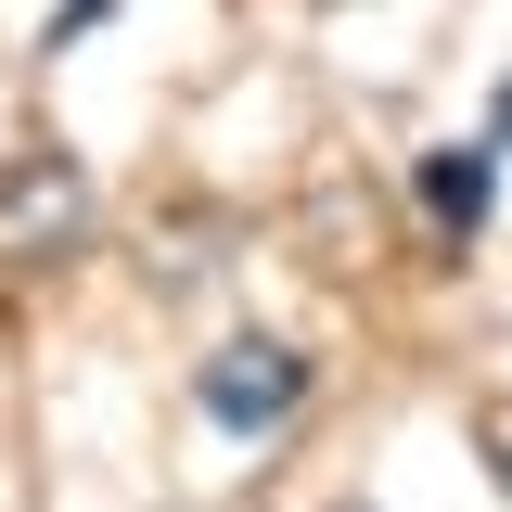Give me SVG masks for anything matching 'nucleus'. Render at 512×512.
<instances>
[{
  "instance_id": "4",
  "label": "nucleus",
  "mask_w": 512,
  "mask_h": 512,
  "mask_svg": "<svg viewBox=\"0 0 512 512\" xmlns=\"http://www.w3.org/2000/svg\"><path fill=\"white\" fill-rule=\"evenodd\" d=\"M474 448H487V474L512 487V397H487V410H474Z\"/></svg>"
},
{
  "instance_id": "3",
  "label": "nucleus",
  "mask_w": 512,
  "mask_h": 512,
  "mask_svg": "<svg viewBox=\"0 0 512 512\" xmlns=\"http://www.w3.org/2000/svg\"><path fill=\"white\" fill-rule=\"evenodd\" d=\"M410 180H423V218H436L448 244H474V231H487V205H500V141H436Z\"/></svg>"
},
{
  "instance_id": "6",
  "label": "nucleus",
  "mask_w": 512,
  "mask_h": 512,
  "mask_svg": "<svg viewBox=\"0 0 512 512\" xmlns=\"http://www.w3.org/2000/svg\"><path fill=\"white\" fill-rule=\"evenodd\" d=\"M346 512H359V500H346Z\"/></svg>"
},
{
  "instance_id": "2",
  "label": "nucleus",
  "mask_w": 512,
  "mask_h": 512,
  "mask_svg": "<svg viewBox=\"0 0 512 512\" xmlns=\"http://www.w3.org/2000/svg\"><path fill=\"white\" fill-rule=\"evenodd\" d=\"M192 397H205L218 436H282V423L308 410V359L269 346V333H244V346H218V359L192 372Z\"/></svg>"
},
{
  "instance_id": "5",
  "label": "nucleus",
  "mask_w": 512,
  "mask_h": 512,
  "mask_svg": "<svg viewBox=\"0 0 512 512\" xmlns=\"http://www.w3.org/2000/svg\"><path fill=\"white\" fill-rule=\"evenodd\" d=\"M500 141H512V90H500Z\"/></svg>"
},
{
  "instance_id": "1",
  "label": "nucleus",
  "mask_w": 512,
  "mask_h": 512,
  "mask_svg": "<svg viewBox=\"0 0 512 512\" xmlns=\"http://www.w3.org/2000/svg\"><path fill=\"white\" fill-rule=\"evenodd\" d=\"M90 244V167L77 154H13L0 167V269H52Z\"/></svg>"
}]
</instances>
